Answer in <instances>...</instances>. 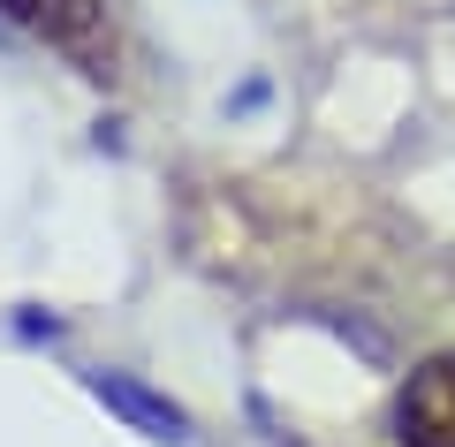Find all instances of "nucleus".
Listing matches in <instances>:
<instances>
[{
	"label": "nucleus",
	"instance_id": "obj_3",
	"mask_svg": "<svg viewBox=\"0 0 455 447\" xmlns=\"http://www.w3.org/2000/svg\"><path fill=\"white\" fill-rule=\"evenodd\" d=\"M92 395L107 402V410H122L137 432H145V440H190V432H182V410H175V402L145 395V387L122 379V371H92Z\"/></svg>",
	"mask_w": 455,
	"mask_h": 447
},
{
	"label": "nucleus",
	"instance_id": "obj_2",
	"mask_svg": "<svg viewBox=\"0 0 455 447\" xmlns=\"http://www.w3.org/2000/svg\"><path fill=\"white\" fill-rule=\"evenodd\" d=\"M0 16L23 23L31 38L68 53H99V31H107V0H0Z\"/></svg>",
	"mask_w": 455,
	"mask_h": 447
},
{
	"label": "nucleus",
	"instance_id": "obj_1",
	"mask_svg": "<svg viewBox=\"0 0 455 447\" xmlns=\"http://www.w3.org/2000/svg\"><path fill=\"white\" fill-rule=\"evenodd\" d=\"M395 432L403 447H455V349L425 356L395 395Z\"/></svg>",
	"mask_w": 455,
	"mask_h": 447
}]
</instances>
